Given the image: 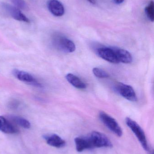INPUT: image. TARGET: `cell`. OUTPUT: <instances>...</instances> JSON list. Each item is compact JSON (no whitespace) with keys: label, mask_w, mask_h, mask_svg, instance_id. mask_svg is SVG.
<instances>
[{"label":"cell","mask_w":154,"mask_h":154,"mask_svg":"<svg viewBox=\"0 0 154 154\" xmlns=\"http://www.w3.org/2000/svg\"><path fill=\"white\" fill-rule=\"evenodd\" d=\"M9 118L16 125H18L21 127L26 129H29L30 128L31 124L30 122L24 118L11 115L9 116Z\"/></svg>","instance_id":"cell-15"},{"label":"cell","mask_w":154,"mask_h":154,"mask_svg":"<svg viewBox=\"0 0 154 154\" xmlns=\"http://www.w3.org/2000/svg\"><path fill=\"white\" fill-rule=\"evenodd\" d=\"M93 73L95 76L99 79H105L108 78L109 76L108 73H107L103 69L99 68H94L93 69Z\"/></svg>","instance_id":"cell-17"},{"label":"cell","mask_w":154,"mask_h":154,"mask_svg":"<svg viewBox=\"0 0 154 154\" xmlns=\"http://www.w3.org/2000/svg\"><path fill=\"white\" fill-rule=\"evenodd\" d=\"M2 7L14 20L28 23L30 22V20L17 7L6 3H2Z\"/></svg>","instance_id":"cell-6"},{"label":"cell","mask_w":154,"mask_h":154,"mask_svg":"<svg viewBox=\"0 0 154 154\" xmlns=\"http://www.w3.org/2000/svg\"><path fill=\"white\" fill-rule=\"evenodd\" d=\"M14 5V6L18 9H21L24 11H27L29 9L28 5L24 0H10Z\"/></svg>","instance_id":"cell-18"},{"label":"cell","mask_w":154,"mask_h":154,"mask_svg":"<svg viewBox=\"0 0 154 154\" xmlns=\"http://www.w3.org/2000/svg\"><path fill=\"white\" fill-rule=\"evenodd\" d=\"M76 150L78 152H81L86 150H88V145L86 137H77L74 140Z\"/></svg>","instance_id":"cell-14"},{"label":"cell","mask_w":154,"mask_h":154,"mask_svg":"<svg viewBox=\"0 0 154 154\" xmlns=\"http://www.w3.org/2000/svg\"><path fill=\"white\" fill-rule=\"evenodd\" d=\"M126 123L137 137L144 149L146 151H149V145L147 142L146 136L142 127L136 122L130 118H126Z\"/></svg>","instance_id":"cell-2"},{"label":"cell","mask_w":154,"mask_h":154,"mask_svg":"<svg viewBox=\"0 0 154 154\" xmlns=\"http://www.w3.org/2000/svg\"><path fill=\"white\" fill-rule=\"evenodd\" d=\"M66 78L71 84L77 88L84 89L86 88V84L79 78L73 74L70 73L67 74Z\"/></svg>","instance_id":"cell-13"},{"label":"cell","mask_w":154,"mask_h":154,"mask_svg":"<svg viewBox=\"0 0 154 154\" xmlns=\"http://www.w3.org/2000/svg\"><path fill=\"white\" fill-rule=\"evenodd\" d=\"M99 117L103 124L114 134L118 137H121L123 134L122 128L116 120L111 116L105 112H100Z\"/></svg>","instance_id":"cell-3"},{"label":"cell","mask_w":154,"mask_h":154,"mask_svg":"<svg viewBox=\"0 0 154 154\" xmlns=\"http://www.w3.org/2000/svg\"><path fill=\"white\" fill-rule=\"evenodd\" d=\"M89 149L95 148H111L113 143L106 135L97 131H93L88 136L86 137Z\"/></svg>","instance_id":"cell-1"},{"label":"cell","mask_w":154,"mask_h":154,"mask_svg":"<svg viewBox=\"0 0 154 154\" xmlns=\"http://www.w3.org/2000/svg\"><path fill=\"white\" fill-rule=\"evenodd\" d=\"M19 103L16 100H14L10 102L9 106L11 109H16L19 106Z\"/></svg>","instance_id":"cell-19"},{"label":"cell","mask_w":154,"mask_h":154,"mask_svg":"<svg viewBox=\"0 0 154 154\" xmlns=\"http://www.w3.org/2000/svg\"><path fill=\"white\" fill-rule=\"evenodd\" d=\"M97 53L101 58L110 63L113 64L119 63L113 48L102 47L99 48L98 49Z\"/></svg>","instance_id":"cell-7"},{"label":"cell","mask_w":154,"mask_h":154,"mask_svg":"<svg viewBox=\"0 0 154 154\" xmlns=\"http://www.w3.org/2000/svg\"><path fill=\"white\" fill-rule=\"evenodd\" d=\"M115 88L117 91L123 97L131 101H137L136 94L131 86L119 82L117 84Z\"/></svg>","instance_id":"cell-5"},{"label":"cell","mask_w":154,"mask_h":154,"mask_svg":"<svg viewBox=\"0 0 154 154\" xmlns=\"http://www.w3.org/2000/svg\"><path fill=\"white\" fill-rule=\"evenodd\" d=\"M44 138L47 144L53 147L60 148L66 145L65 140L56 134L44 136Z\"/></svg>","instance_id":"cell-11"},{"label":"cell","mask_w":154,"mask_h":154,"mask_svg":"<svg viewBox=\"0 0 154 154\" xmlns=\"http://www.w3.org/2000/svg\"><path fill=\"white\" fill-rule=\"evenodd\" d=\"M118 62L129 64L133 61V57L130 52L124 49L112 47Z\"/></svg>","instance_id":"cell-10"},{"label":"cell","mask_w":154,"mask_h":154,"mask_svg":"<svg viewBox=\"0 0 154 154\" xmlns=\"http://www.w3.org/2000/svg\"><path fill=\"white\" fill-rule=\"evenodd\" d=\"M90 3L92 4H96V1L95 0H87Z\"/></svg>","instance_id":"cell-21"},{"label":"cell","mask_w":154,"mask_h":154,"mask_svg":"<svg viewBox=\"0 0 154 154\" xmlns=\"http://www.w3.org/2000/svg\"><path fill=\"white\" fill-rule=\"evenodd\" d=\"M145 13L148 19L152 22L154 20V4L153 1H150L149 4L145 9Z\"/></svg>","instance_id":"cell-16"},{"label":"cell","mask_w":154,"mask_h":154,"mask_svg":"<svg viewBox=\"0 0 154 154\" xmlns=\"http://www.w3.org/2000/svg\"><path fill=\"white\" fill-rule=\"evenodd\" d=\"M12 74L15 78L21 81L30 83L36 86H40L36 79L28 72L14 69L12 71Z\"/></svg>","instance_id":"cell-8"},{"label":"cell","mask_w":154,"mask_h":154,"mask_svg":"<svg viewBox=\"0 0 154 154\" xmlns=\"http://www.w3.org/2000/svg\"><path fill=\"white\" fill-rule=\"evenodd\" d=\"M114 3L117 5L121 4L124 2V0H113Z\"/></svg>","instance_id":"cell-20"},{"label":"cell","mask_w":154,"mask_h":154,"mask_svg":"<svg viewBox=\"0 0 154 154\" xmlns=\"http://www.w3.org/2000/svg\"><path fill=\"white\" fill-rule=\"evenodd\" d=\"M0 131L6 134H14L18 130L9 120L0 116Z\"/></svg>","instance_id":"cell-12"},{"label":"cell","mask_w":154,"mask_h":154,"mask_svg":"<svg viewBox=\"0 0 154 154\" xmlns=\"http://www.w3.org/2000/svg\"><path fill=\"white\" fill-rule=\"evenodd\" d=\"M53 43L57 48L65 52L71 53L76 50L75 43L69 39L63 36H55L53 38Z\"/></svg>","instance_id":"cell-4"},{"label":"cell","mask_w":154,"mask_h":154,"mask_svg":"<svg viewBox=\"0 0 154 154\" xmlns=\"http://www.w3.org/2000/svg\"><path fill=\"white\" fill-rule=\"evenodd\" d=\"M47 6L49 11L54 16L61 17L65 13L64 6L58 0H49Z\"/></svg>","instance_id":"cell-9"}]
</instances>
